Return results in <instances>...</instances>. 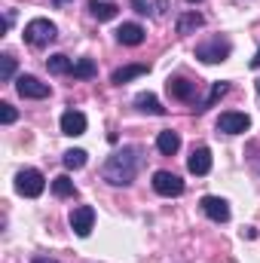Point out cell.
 I'll return each mask as SVG.
<instances>
[{
  "mask_svg": "<svg viewBox=\"0 0 260 263\" xmlns=\"http://www.w3.org/2000/svg\"><path fill=\"white\" fill-rule=\"evenodd\" d=\"M187 168H190V175H208L211 172V150L208 147H193V153H190V159H187Z\"/></svg>",
  "mask_w": 260,
  "mask_h": 263,
  "instance_id": "8fae6325",
  "label": "cell"
},
{
  "mask_svg": "<svg viewBox=\"0 0 260 263\" xmlns=\"http://www.w3.org/2000/svg\"><path fill=\"white\" fill-rule=\"evenodd\" d=\"M227 92H230V83H224V80H217V83H211V92H208V98H205V101H202V104L196 107V114H202V110H208V107H214V104H217V101H220V98H224Z\"/></svg>",
  "mask_w": 260,
  "mask_h": 263,
  "instance_id": "ac0fdd59",
  "label": "cell"
},
{
  "mask_svg": "<svg viewBox=\"0 0 260 263\" xmlns=\"http://www.w3.org/2000/svg\"><path fill=\"white\" fill-rule=\"evenodd\" d=\"M251 67H260V49L254 52V59H251Z\"/></svg>",
  "mask_w": 260,
  "mask_h": 263,
  "instance_id": "83f0119b",
  "label": "cell"
},
{
  "mask_svg": "<svg viewBox=\"0 0 260 263\" xmlns=\"http://www.w3.org/2000/svg\"><path fill=\"white\" fill-rule=\"evenodd\" d=\"M150 67L147 65H126V67H117L114 73H110V83L114 86H123V83H129V80H135V77H144Z\"/></svg>",
  "mask_w": 260,
  "mask_h": 263,
  "instance_id": "2e32d148",
  "label": "cell"
},
{
  "mask_svg": "<svg viewBox=\"0 0 260 263\" xmlns=\"http://www.w3.org/2000/svg\"><path fill=\"white\" fill-rule=\"evenodd\" d=\"M117 12H120V6L110 0H89V15L98 22H110V18H117Z\"/></svg>",
  "mask_w": 260,
  "mask_h": 263,
  "instance_id": "9a60e30c",
  "label": "cell"
},
{
  "mask_svg": "<svg viewBox=\"0 0 260 263\" xmlns=\"http://www.w3.org/2000/svg\"><path fill=\"white\" fill-rule=\"evenodd\" d=\"M230 52H233V43H230V40H224V37H211V40H205V43H199V46H196V59H199V62H205V65L227 62V59H230Z\"/></svg>",
  "mask_w": 260,
  "mask_h": 263,
  "instance_id": "3957f363",
  "label": "cell"
},
{
  "mask_svg": "<svg viewBox=\"0 0 260 263\" xmlns=\"http://www.w3.org/2000/svg\"><path fill=\"white\" fill-rule=\"evenodd\" d=\"M15 190H18L22 196H28V199H37L43 190H46L43 172H37V168H22V172L15 175Z\"/></svg>",
  "mask_w": 260,
  "mask_h": 263,
  "instance_id": "277c9868",
  "label": "cell"
},
{
  "mask_svg": "<svg viewBox=\"0 0 260 263\" xmlns=\"http://www.w3.org/2000/svg\"><path fill=\"white\" fill-rule=\"evenodd\" d=\"M257 95H260V80H257Z\"/></svg>",
  "mask_w": 260,
  "mask_h": 263,
  "instance_id": "f1b7e54d",
  "label": "cell"
},
{
  "mask_svg": "<svg viewBox=\"0 0 260 263\" xmlns=\"http://www.w3.org/2000/svg\"><path fill=\"white\" fill-rule=\"evenodd\" d=\"M31 263H59V260H52V257H43V254H40V257H34Z\"/></svg>",
  "mask_w": 260,
  "mask_h": 263,
  "instance_id": "4316f807",
  "label": "cell"
},
{
  "mask_svg": "<svg viewBox=\"0 0 260 263\" xmlns=\"http://www.w3.org/2000/svg\"><path fill=\"white\" fill-rule=\"evenodd\" d=\"M187 3H199V0H187Z\"/></svg>",
  "mask_w": 260,
  "mask_h": 263,
  "instance_id": "f546056e",
  "label": "cell"
},
{
  "mask_svg": "<svg viewBox=\"0 0 260 263\" xmlns=\"http://www.w3.org/2000/svg\"><path fill=\"white\" fill-rule=\"evenodd\" d=\"M46 67H49V73H70V70H73V62L59 52V55H49V59H46Z\"/></svg>",
  "mask_w": 260,
  "mask_h": 263,
  "instance_id": "7402d4cb",
  "label": "cell"
},
{
  "mask_svg": "<svg viewBox=\"0 0 260 263\" xmlns=\"http://www.w3.org/2000/svg\"><path fill=\"white\" fill-rule=\"evenodd\" d=\"M248 126H251V117L239 114V110H227L217 120V132H224V135H242V132H248Z\"/></svg>",
  "mask_w": 260,
  "mask_h": 263,
  "instance_id": "ba28073f",
  "label": "cell"
},
{
  "mask_svg": "<svg viewBox=\"0 0 260 263\" xmlns=\"http://www.w3.org/2000/svg\"><path fill=\"white\" fill-rule=\"evenodd\" d=\"M202 25H205V18L199 12H184V15H178V25L175 28H178L181 37H187V34H193L196 28H202Z\"/></svg>",
  "mask_w": 260,
  "mask_h": 263,
  "instance_id": "d6986e66",
  "label": "cell"
},
{
  "mask_svg": "<svg viewBox=\"0 0 260 263\" xmlns=\"http://www.w3.org/2000/svg\"><path fill=\"white\" fill-rule=\"evenodd\" d=\"M55 37H59V28H55L49 18H31V22L25 25V43H28V46L43 49V46H49Z\"/></svg>",
  "mask_w": 260,
  "mask_h": 263,
  "instance_id": "7a4b0ae2",
  "label": "cell"
},
{
  "mask_svg": "<svg viewBox=\"0 0 260 263\" xmlns=\"http://www.w3.org/2000/svg\"><path fill=\"white\" fill-rule=\"evenodd\" d=\"M92 227H95V208H92V205H80V208L70 211V230H73L80 239H86V236L92 233Z\"/></svg>",
  "mask_w": 260,
  "mask_h": 263,
  "instance_id": "8992f818",
  "label": "cell"
},
{
  "mask_svg": "<svg viewBox=\"0 0 260 263\" xmlns=\"http://www.w3.org/2000/svg\"><path fill=\"white\" fill-rule=\"evenodd\" d=\"M165 89H169V95H172L175 101H187V104L196 101V83L187 80V77H169Z\"/></svg>",
  "mask_w": 260,
  "mask_h": 263,
  "instance_id": "9c48e42d",
  "label": "cell"
},
{
  "mask_svg": "<svg viewBox=\"0 0 260 263\" xmlns=\"http://www.w3.org/2000/svg\"><path fill=\"white\" fill-rule=\"evenodd\" d=\"M144 28L141 25H135V22H126V25H120V31H117V40L123 43V46H141L144 43Z\"/></svg>",
  "mask_w": 260,
  "mask_h": 263,
  "instance_id": "4fadbf2b",
  "label": "cell"
},
{
  "mask_svg": "<svg viewBox=\"0 0 260 263\" xmlns=\"http://www.w3.org/2000/svg\"><path fill=\"white\" fill-rule=\"evenodd\" d=\"M15 92L22 95V98H49V83H43V80H37V77H31V73H22L18 80H15Z\"/></svg>",
  "mask_w": 260,
  "mask_h": 263,
  "instance_id": "5b68a950",
  "label": "cell"
},
{
  "mask_svg": "<svg viewBox=\"0 0 260 263\" xmlns=\"http://www.w3.org/2000/svg\"><path fill=\"white\" fill-rule=\"evenodd\" d=\"M153 190L165 199L181 196V193H184V181H181L178 175H172V172H156V175H153Z\"/></svg>",
  "mask_w": 260,
  "mask_h": 263,
  "instance_id": "52a82bcc",
  "label": "cell"
},
{
  "mask_svg": "<svg viewBox=\"0 0 260 263\" xmlns=\"http://www.w3.org/2000/svg\"><path fill=\"white\" fill-rule=\"evenodd\" d=\"M15 117H18V114H15V107L3 101V104H0V123H3V126H9V123H15Z\"/></svg>",
  "mask_w": 260,
  "mask_h": 263,
  "instance_id": "d4e9b609",
  "label": "cell"
},
{
  "mask_svg": "<svg viewBox=\"0 0 260 263\" xmlns=\"http://www.w3.org/2000/svg\"><path fill=\"white\" fill-rule=\"evenodd\" d=\"M52 193L59 199H70L77 193V187H73V181H70L67 175H59V178H52Z\"/></svg>",
  "mask_w": 260,
  "mask_h": 263,
  "instance_id": "ffe728a7",
  "label": "cell"
},
{
  "mask_svg": "<svg viewBox=\"0 0 260 263\" xmlns=\"http://www.w3.org/2000/svg\"><path fill=\"white\" fill-rule=\"evenodd\" d=\"M199 208H202V214L211 217L214 223H227V220H230V205H227V199H220V196H202Z\"/></svg>",
  "mask_w": 260,
  "mask_h": 263,
  "instance_id": "30bf717a",
  "label": "cell"
},
{
  "mask_svg": "<svg viewBox=\"0 0 260 263\" xmlns=\"http://www.w3.org/2000/svg\"><path fill=\"white\" fill-rule=\"evenodd\" d=\"M135 107H138V110H144V114H153V117H162V114H165V107L159 104V98H156V95H150V92L135 95Z\"/></svg>",
  "mask_w": 260,
  "mask_h": 263,
  "instance_id": "e0dca14e",
  "label": "cell"
},
{
  "mask_svg": "<svg viewBox=\"0 0 260 263\" xmlns=\"http://www.w3.org/2000/svg\"><path fill=\"white\" fill-rule=\"evenodd\" d=\"M141 162H144V150L129 144V147L107 156V162L101 165V178L107 184H114V187H129L138 178V172H141Z\"/></svg>",
  "mask_w": 260,
  "mask_h": 263,
  "instance_id": "6da1fadb",
  "label": "cell"
},
{
  "mask_svg": "<svg viewBox=\"0 0 260 263\" xmlns=\"http://www.w3.org/2000/svg\"><path fill=\"white\" fill-rule=\"evenodd\" d=\"M86 150H67L65 156H62V162H65V168H83L86 165Z\"/></svg>",
  "mask_w": 260,
  "mask_h": 263,
  "instance_id": "603a6c76",
  "label": "cell"
},
{
  "mask_svg": "<svg viewBox=\"0 0 260 263\" xmlns=\"http://www.w3.org/2000/svg\"><path fill=\"white\" fill-rule=\"evenodd\" d=\"M86 114H80V110H65L62 114V132L70 135V138H77V135H86Z\"/></svg>",
  "mask_w": 260,
  "mask_h": 263,
  "instance_id": "7c38bea8",
  "label": "cell"
},
{
  "mask_svg": "<svg viewBox=\"0 0 260 263\" xmlns=\"http://www.w3.org/2000/svg\"><path fill=\"white\" fill-rule=\"evenodd\" d=\"M12 73H15V59L6 52V55H0V83H9Z\"/></svg>",
  "mask_w": 260,
  "mask_h": 263,
  "instance_id": "cb8c5ba5",
  "label": "cell"
},
{
  "mask_svg": "<svg viewBox=\"0 0 260 263\" xmlns=\"http://www.w3.org/2000/svg\"><path fill=\"white\" fill-rule=\"evenodd\" d=\"M156 150H159L162 156H175V153L181 150V135L172 132V129L159 132V135H156Z\"/></svg>",
  "mask_w": 260,
  "mask_h": 263,
  "instance_id": "5bb4252c",
  "label": "cell"
},
{
  "mask_svg": "<svg viewBox=\"0 0 260 263\" xmlns=\"http://www.w3.org/2000/svg\"><path fill=\"white\" fill-rule=\"evenodd\" d=\"M77 80H92L95 73H98V67H95V62L92 59H80V62H73V70H70Z\"/></svg>",
  "mask_w": 260,
  "mask_h": 263,
  "instance_id": "44dd1931",
  "label": "cell"
},
{
  "mask_svg": "<svg viewBox=\"0 0 260 263\" xmlns=\"http://www.w3.org/2000/svg\"><path fill=\"white\" fill-rule=\"evenodd\" d=\"M132 6H135V12H141V15L150 12V0H132Z\"/></svg>",
  "mask_w": 260,
  "mask_h": 263,
  "instance_id": "484cf974",
  "label": "cell"
}]
</instances>
